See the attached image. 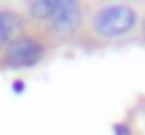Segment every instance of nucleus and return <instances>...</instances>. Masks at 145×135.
Wrapping results in <instances>:
<instances>
[{
  "instance_id": "1",
  "label": "nucleus",
  "mask_w": 145,
  "mask_h": 135,
  "mask_svg": "<svg viewBox=\"0 0 145 135\" xmlns=\"http://www.w3.org/2000/svg\"><path fill=\"white\" fill-rule=\"evenodd\" d=\"M25 13L53 36H74L84 23V9L76 0H34Z\"/></svg>"
},
{
  "instance_id": "2",
  "label": "nucleus",
  "mask_w": 145,
  "mask_h": 135,
  "mask_svg": "<svg viewBox=\"0 0 145 135\" xmlns=\"http://www.w3.org/2000/svg\"><path fill=\"white\" fill-rule=\"evenodd\" d=\"M141 23V15L133 4L107 2L93 7L88 15V28L97 38L103 40H120L131 36Z\"/></svg>"
},
{
  "instance_id": "5",
  "label": "nucleus",
  "mask_w": 145,
  "mask_h": 135,
  "mask_svg": "<svg viewBox=\"0 0 145 135\" xmlns=\"http://www.w3.org/2000/svg\"><path fill=\"white\" fill-rule=\"evenodd\" d=\"M114 135H133V129L126 122H118L114 124Z\"/></svg>"
},
{
  "instance_id": "3",
  "label": "nucleus",
  "mask_w": 145,
  "mask_h": 135,
  "mask_svg": "<svg viewBox=\"0 0 145 135\" xmlns=\"http://www.w3.org/2000/svg\"><path fill=\"white\" fill-rule=\"evenodd\" d=\"M44 57H46L44 40L38 34L23 32L0 53V66L8 70H29L36 68Z\"/></svg>"
},
{
  "instance_id": "6",
  "label": "nucleus",
  "mask_w": 145,
  "mask_h": 135,
  "mask_svg": "<svg viewBox=\"0 0 145 135\" xmlns=\"http://www.w3.org/2000/svg\"><path fill=\"white\" fill-rule=\"evenodd\" d=\"M143 122H145V108H143Z\"/></svg>"
},
{
  "instance_id": "4",
  "label": "nucleus",
  "mask_w": 145,
  "mask_h": 135,
  "mask_svg": "<svg viewBox=\"0 0 145 135\" xmlns=\"http://www.w3.org/2000/svg\"><path fill=\"white\" fill-rule=\"evenodd\" d=\"M25 32V17L17 9L0 4V53Z\"/></svg>"
}]
</instances>
